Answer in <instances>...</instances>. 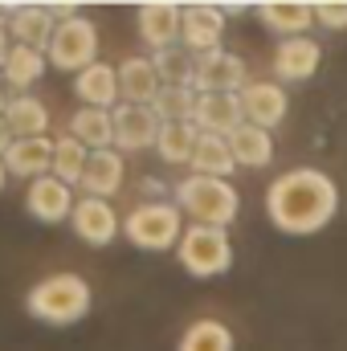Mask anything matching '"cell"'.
<instances>
[{
	"label": "cell",
	"instance_id": "8",
	"mask_svg": "<svg viewBox=\"0 0 347 351\" xmlns=\"http://www.w3.org/2000/svg\"><path fill=\"white\" fill-rule=\"evenodd\" d=\"M192 127H196L200 135H221V139H229L233 131L246 127L241 94H196Z\"/></svg>",
	"mask_w": 347,
	"mask_h": 351
},
{
	"label": "cell",
	"instance_id": "11",
	"mask_svg": "<svg viewBox=\"0 0 347 351\" xmlns=\"http://www.w3.org/2000/svg\"><path fill=\"white\" fill-rule=\"evenodd\" d=\"M25 204H29V213H33L37 221L62 225V221L74 217V204H78V200H74V188H70V184H62L58 176H41V180L29 184Z\"/></svg>",
	"mask_w": 347,
	"mask_h": 351
},
{
	"label": "cell",
	"instance_id": "26",
	"mask_svg": "<svg viewBox=\"0 0 347 351\" xmlns=\"http://www.w3.org/2000/svg\"><path fill=\"white\" fill-rule=\"evenodd\" d=\"M196 139H200V131L192 123H164L160 139H156V152H160L164 164H192Z\"/></svg>",
	"mask_w": 347,
	"mask_h": 351
},
{
	"label": "cell",
	"instance_id": "5",
	"mask_svg": "<svg viewBox=\"0 0 347 351\" xmlns=\"http://www.w3.org/2000/svg\"><path fill=\"white\" fill-rule=\"evenodd\" d=\"M123 233L135 250H152V254H164L180 245L184 229H180V208L176 204H139L127 221H123Z\"/></svg>",
	"mask_w": 347,
	"mask_h": 351
},
{
	"label": "cell",
	"instance_id": "35",
	"mask_svg": "<svg viewBox=\"0 0 347 351\" xmlns=\"http://www.w3.org/2000/svg\"><path fill=\"white\" fill-rule=\"evenodd\" d=\"M4 180H8V168H4V160H0V188H4Z\"/></svg>",
	"mask_w": 347,
	"mask_h": 351
},
{
	"label": "cell",
	"instance_id": "19",
	"mask_svg": "<svg viewBox=\"0 0 347 351\" xmlns=\"http://www.w3.org/2000/svg\"><path fill=\"white\" fill-rule=\"evenodd\" d=\"M123 156L119 152H90L86 168H82V196H98V200H106V196H115L119 188H123Z\"/></svg>",
	"mask_w": 347,
	"mask_h": 351
},
{
	"label": "cell",
	"instance_id": "33",
	"mask_svg": "<svg viewBox=\"0 0 347 351\" xmlns=\"http://www.w3.org/2000/svg\"><path fill=\"white\" fill-rule=\"evenodd\" d=\"M12 29H8V16L0 12V70H4V62H8V53H12Z\"/></svg>",
	"mask_w": 347,
	"mask_h": 351
},
{
	"label": "cell",
	"instance_id": "3",
	"mask_svg": "<svg viewBox=\"0 0 347 351\" xmlns=\"http://www.w3.org/2000/svg\"><path fill=\"white\" fill-rule=\"evenodd\" d=\"M176 204L192 217V225L225 229V225L237 221V188L229 180H213V176L188 172L176 184Z\"/></svg>",
	"mask_w": 347,
	"mask_h": 351
},
{
	"label": "cell",
	"instance_id": "29",
	"mask_svg": "<svg viewBox=\"0 0 347 351\" xmlns=\"http://www.w3.org/2000/svg\"><path fill=\"white\" fill-rule=\"evenodd\" d=\"M86 160H90V152H86V143H78L74 135H62L58 143H53V168L49 172L58 176L62 184H82V168H86Z\"/></svg>",
	"mask_w": 347,
	"mask_h": 351
},
{
	"label": "cell",
	"instance_id": "14",
	"mask_svg": "<svg viewBox=\"0 0 347 351\" xmlns=\"http://www.w3.org/2000/svg\"><path fill=\"white\" fill-rule=\"evenodd\" d=\"M180 21H184L180 4H168V0H152V4L139 8V33H143V41H147L156 53L176 45V37H180Z\"/></svg>",
	"mask_w": 347,
	"mask_h": 351
},
{
	"label": "cell",
	"instance_id": "23",
	"mask_svg": "<svg viewBox=\"0 0 347 351\" xmlns=\"http://www.w3.org/2000/svg\"><path fill=\"white\" fill-rule=\"evenodd\" d=\"M229 152H233L237 168H270V160H274V139H270V131L246 123L241 131L229 135Z\"/></svg>",
	"mask_w": 347,
	"mask_h": 351
},
{
	"label": "cell",
	"instance_id": "27",
	"mask_svg": "<svg viewBox=\"0 0 347 351\" xmlns=\"http://www.w3.org/2000/svg\"><path fill=\"white\" fill-rule=\"evenodd\" d=\"M176 351H233V331L221 319H196L184 335Z\"/></svg>",
	"mask_w": 347,
	"mask_h": 351
},
{
	"label": "cell",
	"instance_id": "25",
	"mask_svg": "<svg viewBox=\"0 0 347 351\" xmlns=\"http://www.w3.org/2000/svg\"><path fill=\"white\" fill-rule=\"evenodd\" d=\"M70 135L78 143H86L94 152H106L115 143V119L110 110H94V106H82L74 119H70Z\"/></svg>",
	"mask_w": 347,
	"mask_h": 351
},
{
	"label": "cell",
	"instance_id": "18",
	"mask_svg": "<svg viewBox=\"0 0 347 351\" xmlns=\"http://www.w3.org/2000/svg\"><path fill=\"white\" fill-rule=\"evenodd\" d=\"M160 74H156V66H152V58H127L123 66H119V94L131 102V106H152L156 98H160Z\"/></svg>",
	"mask_w": 347,
	"mask_h": 351
},
{
	"label": "cell",
	"instance_id": "15",
	"mask_svg": "<svg viewBox=\"0 0 347 351\" xmlns=\"http://www.w3.org/2000/svg\"><path fill=\"white\" fill-rule=\"evenodd\" d=\"M0 160H4L8 176L41 180V176H49V168H53V143L45 135H37V139H12V147Z\"/></svg>",
	"mask_w": 347,
	"mask_h": 351
},
{
	"label": "cell",
	"instance_id": "28",
	"mask_svg": "<svg viewBox=\"0 0 347 351\" xmlns=\"http://www.w3.org/2000/svg\"><path fill=\"white\" fill-rule=\"evenodd\" d=\"M41 74H45V53L29 49V45H12V53L4 62V82L12 90H29Z\"/></svg>",
	"mask_w": 347,
	"mask_h": 351
},
{
	"label": "cell",
	"instance_id": "32",
	"mask_svg": "<svg viewBox=\"0 0 347 351\" xmlns=\"http://www.w3.org/2000/svg\"><path fill=\"white\" fill-rule=\"evenodd\" d=\"M315 21L323 29H347V4L344 0H319L315 4Z\"/></svg>",
	"mask_w": 347,
	"mask_h": 351
},
{
	"label": "cell",
	"instance_id": "31",
	"mask_svg": "<svg viewBox=\"0 0 347 351\" xmlns=\"http://www.w3.org/2000/svg\"><path fill=\"white\" fill-rule=\"evenodd\" d=\"M152 66H156V74H160L164 86H188L192 90V66H196V58H188L180 45L160 49V53L152 58Z\"/></svg>",
	"mask_w": 347,
	"mask_h": 351
},
{
	"label": "cell",
	"instance_id": "2",
	"mask_svg": "<svg viewBox=\"0 0 347 351\" xmlns=\"http://www.w3.org/2000/svg\"><path fill=\"white\" fill-rule=\"evenodd\" d=\"M29 315L37 323H49V327H74L78 319L90 315V286L78 274H49L41 278L29 298H25Z\"/></svg>",
	"mask_w": 347,
	"mask_h": 351
},
{
	"label": "cell",
	"instance_id": "9",
	"mask_svg": "<svg viewBox=\"0 0 347 351\" xmlns=\"http://www.w3.org/2000/svg\"><path fill=\"white\" fill-rule=\"evenodd\" d=\"M115 147H123V152H143V147H156V139H160V114L152 110V106H131V102H123V106H115Z\"/></svg>",
	"mask_w": 347,
	"mask_h": 351
},
{
	"label": "cell",
	"instance_id": "7",
	"mask_svg": "<svg viewBox=\"0 0 347 351\" xmlns=\"http://www.w3.org/2000/svg\"><path fill=\"white\" fill-rule=\"evenodd\" d=\"M246 82V62L229 49H213V53H196L192 66V90L196 94H241Z\"/></svg>",
	"mask_w": 347,
	"mask_h": 351
},
{
	"label": "cell",
	"instance_id": "24",
	"mask_svg": "<svg viewBox=\"0 0 347 351\" xmlns=\"http://www.w3.org/2000/svg\"><path fill=\"white\" fill-rule=\"evenodd\" d=\"M196 176H213V180H225V176L237 168L233 152H229V139L221 135H200L196 139V152H192V164H188Z\"/></svg>",
	"mask_w": 347,
	"mask_h": 351
},
{
	"label": "cell",
	"instance_id": "12",
	"mask_svg": "<svg viewBox=\"0 0 347 351\" xmlns=\"http://www.w3.org/2000/svg\"><path fill=\"white\" fill-rule=\"evenodd\" d=\"M70 221H74V233H78L86 245H110L115 233L123 229L119 217H115V208H110L106 200H98V196H78Z\"/></svg>",
	"mask_w": 347,
	"mask_h": 351
},
{
	"label": "cell",
	"instance_id": "34",
	"mask_svg": "<svg viewBox=\"0 0 347 351\" xmlns=\"http://www.w3.org/2000/svg\"><path fill=\"white\" fill-rule=\"evenodd\" d=\"M12 139H16V135H12V127H8V119H4V110H0V156L12 147Z\"/></svg>",
	"mask_w": 347,
	"mask_h": 351
},
{
	"label": "cell",
	"instance_id": "22",
	"mask_svg": "<svg viewBox=\"0 0 347 351\" xmlns=\"http://www.w3.org/2000/svg\"><path fill=\"white\" fill-rule=\"evenodd\" d=\"M4 119H8V127H12L16 139H37V135L49 131V110L33 94H12L8 106H4Z\"/></svg>",
	"mask_w": 347,
	"mask_h": 351
},
{
	"label": "cell",
	"instance_id": "21",
	"mask_svg": "<svg viewBox=\"0 0 347 351\" xmlns=\"http://www.w3.org/2000/svg\"><path fill=\"white\" fill-rule=\"evenodd\" d=\"M258 16L274 33L307 37V25L315 21V4H307V0H270V4H258Z\"/></svg>",
	"mask_w": 347,
	"mask_h": 351
},
{
	"label": "cell",
	"instance_id": "10",
	"mask_svg": "<svg viewBox=\"0 0 347 351\" xmlns=\"http://www.w3.org/2000/svg\"><path fill=\"white\" fill-rule=\"evenodd\" d=\"M221 33H225L221 4H188L184 8L180 37H184L188 53H213V49H221Z\"/></svg>",
	"mask_w": 347,
	"mask_h": 351
},
{
	"label": "cell",
	"instance_id": "1",
	"mask_svg": "<svg viewBox=\"0 0 347 351\" xmlns=\"http://www.w3.org/2000/svg\"><path fill=\"white\" fill-rule=\"evenodd\" d=\"M339 213V188L319 168H294L265 192V217L286 237H311Z\"/></svg>",
	"mask_w": 347,
	"mask_h": 351
},
{
	"label": "cell",
	"instance_id": "4",
	"mask_svg": "<svg viewBox=\"0 0 347 351\" xmlns=\"http://www.w3.org/2000/svg\"><path fill=\"white\" fill-rule=\"evenodd\" d=\"M180 265L192 278H217L233 265V241L225 229L213 225H188L180 237Z\"/></svg>",
	"mask_w": 347,
	"mask_h": 351
},
{
	"label": "cell",
	"instance_id": "13",
	"mask_svg": "<svg viewBox=\"0 0 347 351\" xmlns=\"http://www.w3.org/2000/svg\"><path fill=\"white\" fill-rule=\"evenodd\" d=\"M286 106H290V98H286V90L278 86V82H250V86L241 90L246 123H254L261 131H274L286 119Z\"/></svg>",
	"mask_w": 347,
	"mask_h": 351
},
{
	"label": "cell",
	"instance_id": "20",
	"mask_svg": "<svg viewBox=\"0 0 347 351\" xmlns=\"http://www.w3.org/2000/svg\"><path fill=\"white\" fill-rule=\"evenodd\" d=\"M74 94L94 106V110H106V106H115L123 94H119V70L115 66H102V62H94L86 66L78 78H74Z\"/></svg>",
	"mask_w": 347,
	"mask_h": 351
},
{
	"label": "cell",
	"instance_id": "16",
	"mask_svg": "<svg viewBox=\"0 0 347 351\" xmlns=\"http://www.w3.org/2000/svg\"><path fill=\"white\" fill-rule=\"evenodd\" d=\"M8 29H12V41H16V45H29V49L49 53V41H53V33H58V21L49 16V8L25 4V8H12V12H8Z\"/></svg>",
	"mask_w": 347,
	"mask_h": 351
},
{
	"label": "cell",
	"instance_id": "17",
	"mask_svg": "<svg viewBox=\"0 0 347 351\" xmlns=\"http://www.w3.org/2000/svg\"><path fill=\"white\" fill-rule=\"evenodd\" d=\"M319 62H323V49H319V41H311V37H286V41L278 45V53H274V70H278V78H286V82L311 78V74L319 70Z\"/></svg>",
	"mask_w": 347,
	"mask_h": 351
},
{
	"label": "cell",
	"instance_id": "30",
	"mask_svg": "<svg viewBox=\"0 0 347 351\" xmlns=\"http://www.w3.org/2000/svg\"><path fill=\"white\" fill-rule=\"evenodd\" d=\"M152 110L160 114V123H192V110H196V90L188 86H164L160 98L152 102Z\"/></svg>",
	"mask_w": 347,
	"mask_h": 351
},
{
	"label": "cell",
	"instance_id": "6",
	"mask_svg": "<svg viewBox=\"0 0 347 351\" xmlns=\"http://www.w3.org/2000/svg\"><path fill=\"white\" fill-rule=\"evenodd\" d=\"M94 62H98V29L90 25L86 16L62 21L53 41H49V66L66 70V74H82Z\"/></svg>",
	"mask_w": 347,
	"mask_h": 351
}]
</instances>
